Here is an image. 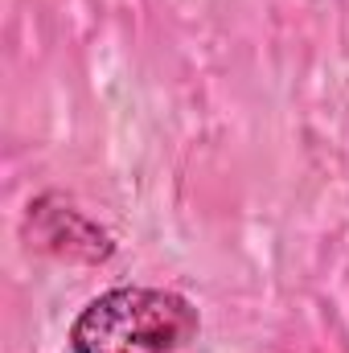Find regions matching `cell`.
<instances>
[{
    "label": "cell",
    "mask_w": 349,
    "mask_h": 353,
    "mask_svg": "<svg viewBox=\"0 0 349 353\" xmlns=\"http://www.w3.org/2000/svg\"><path fill=\"white\" fill-rule=\"evenodd\" d=\"M201 316L169 288L123 283L87 300L70 325V353H185Z\"/></svg>",
    "instance_id": "6da1fadb"
},
{
    "label": "cell",
    "mask_w": 349,
    "mask_h": 353,
    "mask_svg": "<svg viewBox=\"0 0 349 353\" xmlns=\"http://www.w3.org/2000/svg\"><path fill=\"white\" fill-rule=\"evenodd\" d=\"M21 239L29 251L50 255L58 263H79V267H103L115 259V239L107 226H99L87 210H79L62 193H41L29 201Z\"/></svg>",
    "instance_id": "7a4b0ae2"
}]
</instances>
